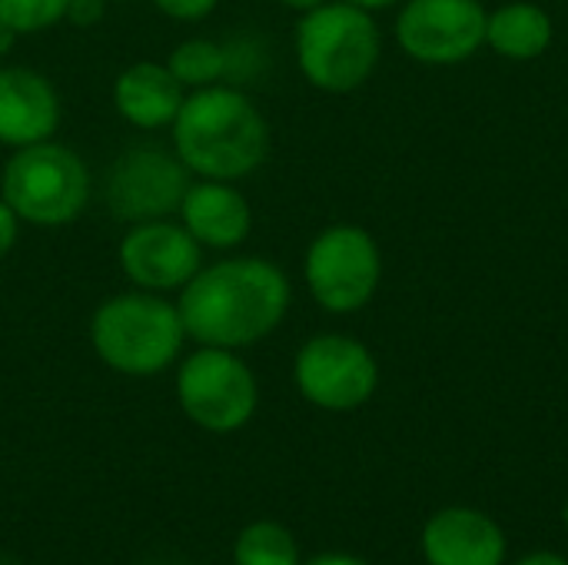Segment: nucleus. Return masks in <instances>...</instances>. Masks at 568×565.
<instances>
[{
	"label": "nucleus",
	"instance_id": "17",
	"mask_svg": "<svg viewBox=\"0 0 568 565\" xmlns=\"http://www.w3.org/2000/svg\"><path fill=\"white\" fill-rule=\"evenodd\" d=\"M166 67L173 70V77L190 90L200 87H213L223 83V70H226V57H223V40H210V37H186L180 40L170 57Z\"/></svg>",
	"mask_w": 568,
	"mask_h": 565
},
{
	"label": "nucleus",
	"instance_id": "27",
	"mask_svg": "<svg viewBox=\"0 0 568 565\" xmlns=\"http://www.w3.org/2000/svg\"><path fill=\"white\" fill-rule=\"evenodd\" d=\"M17 40H20V33H17V30H10L7 23H0V57H7V53L17 47Z\"/></svg>",
	"mask_w": 568,
	"mask_h": 565
},
{
	"label": "nucleus",
	"instance_id": "4",
	"mask_svg": "<svg viewBox=\"0 0 568 565\" xmlns=\"http://www.w3.org/2000/svg\"><path fill=\"white\" fill-rule=\"evenodd\" d=\"M296 67L310 87L343 97L356 93L379 67L383 33L376 13L346 0H326L296 20Z\"/></svg>",
	"mask_w": 568,
	"mask_h": 565
},
{
	"label": "nucleus",
	"instance_id": "26",
	"mask_svg": "<svg viewBox=\"0 0 568 565\" xmlns=\"http://www.w3.org/2000/svg\"><path fill=\"white\" fill-rule=\"evenodd\" d=\"M516 565H568L562 556H556V553H532V556H526V559H519Z\"/></svg>",
	"mask_w": 568,
	"mask_h": 565
},
{
	"label": "nucleus",
	"instance_id": "6",
	"mask_svg": "<svg viewBox=\"0 0 568 565\" xmlns=\"http://www.w3.org/2000/svg\"><path fill=\"white\" fill-rule=\"evenodd\" d=\"M383 250L359 223H329L303 253V280L313 303L333 316L366 310L383 286Z\"/></svg>",
	"mask_w": 568,
	"mask_h": 565
},
{
	"label": "nucleus",
	"instance_id": "22",
	"mask_svg": "<svg viewBox=\"0 0 568 565\" xmlns=\"http://www.w3.org/2000/svg\"><path fill=\"white\" fill-rule=\"evenodd\" d=\"M106 7H110V0H70L63 20L80 27V30H93L97 23H103Z\"/></svg>",
	"mask_w": 568,
	"mask_h": 565
},
{
	"label": "nucleus",
	"instance_id": "10",
	"mask_svg": "<svg viewBox=\"0 0 568 565\" xmlns=\"http://www.w3.org/2000/svg\"><path fill=\"white\" fill-rule=\"evenodd\" d=\"M483 0H403L393 37L423 67H459L486 47Z\"/></svg>",
	"mask_w": 568,
	"mask_h": 565
},
{
	"label": "nucleus",
	"instance_id": "15",
	"mask_svg": "<svg viewBox=\"0 0 568 565\" xmlns=\"http://www.w3.org/2000/svg\"><path fill=\"white\" fill-rule=\"evenodd\" d=\"M186 100V87L173 77V70L160 60H136L123 67L113 80V107L136 130H170L180 107Z\"/></svg>",
	"mask_w": 568,
	"mask_h": 565
},
{
	"label": "nucleus",
	"instance_id": "19",
	"mask_svg": "<svg viewBox=\"0 0 568 565\" xmlns=\"http://www.w3.org/2000/svg\"><path fill=\"white\" fill-rule=\"evenodd\" d=\"M223 57H226L223 83L240 87V90L256 83L266 73V67H270V50L253 33H236V37L223 40Z\"/></svg>",
	"mask_w": 568,
	"mask_h": 565
},
{
	"label": "nucleus",
	"instance_id": "8",
	"mask_svg": "<svg viewBox=\"0 0 568 565\" xmlns=\"http://www.w3.org/2000/svg\"><path fill=\"white\" fill-rule=\"evenodd\" d=\"M293 380L306 403L326 413H353L379 390V363L373 350L346 333L310 336L296 360Z\"/></svg>",
	"mask_w": 568,
	"mask_h": 565
},
{
	"label": "nucleus",
	"instance_id": "1",
	"mask_svg": "<svg viewBox=\"0 0 568 565\" xmlns=\"http://www.w3.org/2000/svg\"><path fill=\"white\" fill-rule=\"evenodd\" d=\"M293 303L290 276L266 256H223L203 263L176 293L186 340L196 346L246 350L273 336Z\"/></svg>",
	"mask_w": 568,
	"mask_h": 565
},
{
	"label": "nucleus",
	"instance_id": "14",
	"mask_svg": "<svg viewBox=\"0 0 568 565\" xmlns=\"http://www.w3.org/2000/svg\"><path fill=\"white\" fill-rule=\"evenodd\" d=\"M423 556L429 565H503L506 536L493 516L453 506L426 523Z\"/></svg>",
	"mask_w": 568,
	"mask_h": 565
},
{
	"label": "nucleus",
	"instance_id": "2",
	"mask_svg": "<svg viewBox=\"0 0 568 565\" xmlns=\"http://www.w3.org/2000/svg\"><path fill=\"white\" fill-rule=\"evenodd\" d=\"M270 120L260 103L230 83L190 90L173 127L170 147L196 180H246L270 157Z\"/></svg>",
	"mask_w": 568,
	"mask_h": 565
},
{
	"label": "nucleus",
	"instance_id": "28",
	"mask_svg": "<svg viewBox=\"0 0 568 565\" xmlns=\"http://www.w3.org/2000/svg\"><path fill=\"white\" fill-rule=\"evenodd\" d=\"M276 3L286 7V10H293V13H306V10H313V7H320L326 0H276Z\"/></svg>",
	"mask_w": 568,
	"mask_h": 565
},
{
	"label": "nucleus",
	"instance_id": "25",
	"mask_svg": "<svg viewBox=\"0 0 568 565\" xmlns=\"http://www.w3.org/2000/svg\"><path fill=\"white\" fill-rule=\"evenodd\" d=\"M346 3H353V7H359V10H366V13H379V10L399 7L403 0H346Z\"/></svg>",
	"mask_w": 568,
	"mask_h": 565
},
{
	"label": "nucleus",
	"instance_id": "12",
	"mask_svg": "<svg viewBox=\"0 0 568 565\" xmlns=\"http://www.w3.org/2000/svg\"><path fill=\"white\" fill-rule=\"evenodd\" d=\"M60 93L33 67H0V147L20 150L50 140L60 127Z\"/></svg>",
	"mask_w": 568,
	"mask_h": 565
},
{
	"label": "nucleus",
	"instance_id": "13",
	"mask_svg": "<svg viewBox=\"0 0 568 565\" xmlns=\"http://www.w3.org/2000/svg\"><path fill=\"white\" fill-rule=\"evenodd\" d=\"M176 220L190 236L213 253H233L253 233V206L236 183L226 180H196L186 186V196L176 210Z\"/></svg>",
	"mask_w": 568,
	"mask_h": 565
},
{
	"label": "nucleus",
	"instance_id": "20",
	"mask_svg": "<svg viewBox=\"0 0 568 565\" xmlns=\"http://www.w3.org/2000/svg\"><path fill=\"white\" fill-rule=\"evenodd\" d=\"M67 3L70 0H0V23H7L20 37L43 33L63 20Z\"/></svg>",
	"mask_w": 568,
	"mask_h": 565
},
{
	"label": "nucleus",
	"instance_id": "23",
	"mask_svg": "<svg viewBox=\"0 0 568 565\" xmlns=\"http://www.w3.org/2000/svg\"><path fill=\"white\" fill-rule=\"evenodd\" d=\"M20 216L7 206V200L0 196V260L17 246V236H20Z\"/></svg>",
	"mask_w": 568,
	"mask_h": 565
},
{
	"label": "nucleus",
	"instance_id": "18",
	"mask_svg": "<svg viewBox=\"0 0 568 565\" xmlns=\"http://www.w3.org/2000/svg\"><path fill=\"white\" fill-rule=\"evenodd\" d=\"M233 565H300V546L286 526L260 519L240 533L233 546Z\"/></svg>",
	"mask_w": 568,
	"mask_h": 565
},
{
	"label": "nucleus",
	"instance_id": "21",
	"mask_svg": "<svg viewBox=\"0 0 568 565\" xmlns=\"http://www.w3.org/2000/svg\"><path fill=\"white\" fill-rule=\"evenodd\" d=\"M153 7L176 23H196L206 20L220 7V0H153Z\"/></svg>",
	"mask_w": 568,
	"mask_h": 565
},
{
	"label": "nucleus",
	"instance_id": "16",
	"mask_svg": "<svg viewBox=\"0 0 568 565\" xmlns=\"http://www.w3.org/2000/svg\"><path fill=\"white\" fill-rule=\"evenodd\" d=\"M556 40V20L532 0H506L486 17V47L503 60L532 63L549 53Z\"/></svg>",
	"mask_w": 568,
	"mask_h": 565
},
{
	"label": "nucleus",
	"instance_id": "30",
	"mask_svg": "<svg viewBox=\"0 0 568 565\" xmlns=\"http://www.w3.org/2000/svg\"><path fill=\"white\" fill-rule=\"evenodd\" d=\"M110 3H126V0H110Z\"/></svg>",
	"mask_w": 568,
	"mask_h": 565
},
{
	"label": "nucleus",
	"instance_id": "24",
	"mask_svg": "<svg viewBox=\"0 0 568 565\" xmlns=\"http://www.w3.org/2000/svg\"><path fill=\"white\" fill-rule=\"evenodd\" d=\"M306 565H366V563H363V559H356V556H346V553H326V556L310 559Z\"/></svg>",
	"mask_w": 568,
	"mask_h": 565
},
{
	"label": "nucleus",
	"instance_id": "3",
	"mask_svg": "<svg viewBox=\"0 0 568 565\" xmlns=\"http://www.w3.org/2000/svg\"><path fill=\"white\" fill-rule=\"evenodd\" d=\"M186 330L176 300L146 290L106 296L90 316V346L97 360L120 376H156L180 363Z\"/></svg>",
	"mask_w": 568,
	"mask_h": 565
},
{
	"label": "nucleus",
	"instance_id": "9",
	"mask_svg": "<svg viewBox=\"0 0 568 565\" xmlns=\"http://www.w3.org/2000/svg\"><path fill=\"white\" fill-rule=\"evenodd\" d=\"M193 173L183 167L173 147L133 143L106 167L103 200L120 223H143L176 216Z\"/></svg>",
	"mask_w": 568,
	"mask_h": 565
},
{
	"label": "nucleus",
	"instance_id": "29",
	"mask_svg": "<svg viewBox=\"0 0 568 565\" xmlns=\"http://www.w3.org/2000/svg\"><path fill=\"white\" fill-rule=\"evenodd\" d=\"M562 523H566V529H568V503H566V509H562Z\"/></svg>",
	"mask_w": 568,
	"mask_h": 565
},
{
	"label": "nucleus",
	"instance_id": "11",
	"mask_svg": "<svg viewBox=\"0 0 568 565\" xmlns=\"http://www.w3.org/2000/svg\"><path fill=\"white\" fill-rule=\"evenodd\" d=\"M120 273L133 290L180 293L203 266V246L176 216L130 223L116 246Z\"/></svg>",
	"mask_w": 568,
	"mask_h": 565
},
{
	"label": "nucleus",
	"instance_id": "7",
	"mask_svg": "<svg viewBox=\"0 0 568 565\" xmlns=\"http://www.w3.org/2000/svg\"><path fill=\"white\" fill-rule=\"evenodd\" d=\"M176 403L193 426L223 436L243 430L256 416L260 386L236 350L200 346L180 356Z\"/></svg>",
	"mask_w": 568,
	"mask_h": 565
},
{
	"label": "nucleus",
	"instance_id": "5",
	"mask_svg": "<svg viewBox=\"0 0 568 565\" xmlns=\"http://www.w3.org/2000/svg\"><path fill=\"white\" fill-rule=\"evenodd\" d=\"M93 193V176L77 150L40 140L10 153L0 170V196L27 226L60 230L83 216Z\"/></svg>",
	"mask_w": 568,
	"mask_h": 565
}]
</instances>
